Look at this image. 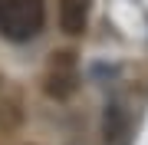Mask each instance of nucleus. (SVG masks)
I'll return each mask as SVG.
<instances>
[{
  "label": "nucleus",
  "mask_w": 148,
  "mask_h": 145,
  "mask_svg": "<svg viewBox=\"0 0 148 145\" xmlns=\"http://www.w3.org/2000/svg\"><path fill=\"white\" fill-rule=\"evenodd\" d=\"M76 79H79V73H76V53L59 49V53L49 56V66L43 73V89L53 99H66L76 89Z\"/></svg>",
  "instance_id": "2"
},
{
  "label": "nucleus",
  "mask_w": 148,
  "mask_h": 145,
  "mask_svg": "<svg viewBox=\"0 0 148 145\" xmlns=\"http://www.w3.org/2000/svg\"><path fill=\"white\" fill-rule=\"evenodd\" d=\"M46 27V0H0V33L27 43Z\"/></svg>",
  "instance_id": "1"
},
{
  "label": "nucleus",
  "mask_w": 148,
  "mask_h": 145,
  "mask_svg": "<svg viewBox=\"0 0 148 145\" xmlns=\"http://www.w3.org/2000/svg\"><path fill=\"white\" fill-rule=\"evenodd\" d=\"M92 0H59V27L66 36H82L89 27Z\"/></svg>",
  "instance_id": "3"
}]
</instances>
